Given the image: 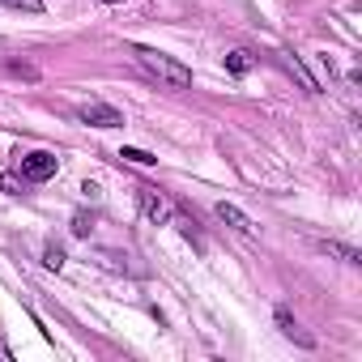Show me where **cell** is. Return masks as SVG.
Here are the masks:
<instances>
[{
	"label": "cell",
	"instance_id": "6da1fadb",
	"mask_svg": "<svg viewBox=\"0 0 362 362\" xmlns=\"http://www.w3.org/2000/svg\"><path fill=\"white\" fill-rule=\"evenodd\" d=\"M136 60L162 81V86H170V90H188L192 86V69H184L179 60H170L166 52H153V47H136Z\"/></svg>",
	"mask_w": 362,
	"mask_h": 362
},
{
	"label": "cell",
	"instance_id": "7a4b0ae2",
	"mask_svg": "<svg viewBox=\"0 0 362 362\" xmlns=\"http://www.w3.org/2000/svg\"><path fill=\"white\" fill-rule=\"evenodd\" d=\"M22 179H30V184H43V179H52L56 170H60V158L56 153H47V149H30V153H22Z\"/></svg>",
	"mask_w": 362,
	"mask_h": 362
},
{
	"label": "cell",
	"instance_id": "3957f363",
	"mask_svg": "<svg viewBox=\"0 0 362 362\" xmlns=\"http://www.w3.org/2000/svg\"><path fill=\"white\" fill-rule=\"evenodd\" d=\"M136 201H141V214H145V222H153V226H166V222H175V205L158 192V188H136Z\"/></svg>",
	"mask_w": 362,
	"mask_h": 362
},
{
	"label": "cell",
	"instance_id": "277c9868",
	"mask_svg": "<svg viewBox=\"0 0 362 362\" xmlns=\"http://www.w3.org/2000/svg\"><path fill=\"white\" fill-rule=\"evenodd\" d=\"M77 119L90 124V128H119L124 124V115L115 107H107V103H81L77 107Z\"/></svg>",
	"mask_w": 362,
	"mask_h": 362
},
{
	"label": "cell",
	"instance_id": "5b68a950",
	"mask_svg": "<svg viewBox=\"0 0 362 362\" xmlns=\"http://www.w3.org/2000/svg\"><path fill=\"white\" fill-rule=\"evenodd\" d=\"M218 218H222L226 226H235L239 235H252V230H256V226H252V218H247L239 205H226V201H222V205H218Z\"/></svg>",
	"mask_w": 362,
	"mask_h": 362
},
{
	"label": "cell",
	"instance_id": "8992f818",
	"mask_svg": "<svg viewBox=\"0 0 362 362\" xmlns=\"http://www.w3.org/2000/svg\"><path fill=\"white\" fill-rule=\"evenodd\" d=\"M277 324H281V332H286V337H298V341H303V345H311V341H307V337H303V332H298V324H294V315H290V311H286V307H277Z\"/></svg>",
	"mask_w": 362,
	"mask_h": 362
},
{
	"label": "cell",
	"instance_id": "52a82bcc",
	"mask_svg": "<svg viewBox=\"0 0 362 362\" xmlns=\"http://www.w3.org/2000/svg\"><path fill=\"white\" fill-rule=\"evenodd\" d=\"M226 69H230L235 77H243V73L252 69V60H247V52H230V56H226Z\"/></svg>",
	"mask_w": 362,
	"mask_h": 362
},
{
	"label": "cell",
	"instance_id": "ba28073f",
	"mask_svg": "<svg viewBox=\"0 0 362 362\" xmlns=\"http://www.w3.org/2000/svg\"><path fill=\"white\" fill-rule=\"evenodd\" d=\"M119 158H128V162H141V166H153V162H158L153 153H145V149H128V145L119 149Z\"/></svg>",
	"mask_w": 362,
	"mask_h": 362
},
{
	"label": "cell",
	"instance_id": "9c48e42d",
	"mask_svg": "<svg viewBox=\"0 0 362 362\" xmlns=\"http://www.w3.org/2000/svg\"><path fill=\"white\" fill-rule=\"evenodd\" d=\"M43 264H47V269H60V264H64V247L47 243V247H43Z\"/></svg>",
	"mask_w": 362,
	"mask_h": 362
},
{
	"label": "cell",
	"instance_id": "30bf717a",
	"mask_svg": "<svg viewBox=\"0 0 362 362\" xmlns=\"http://www.w3.org/2000/svg\"><path fill=\"white\" fill-rule=\"evenodd\" d=\"M9 9H22V13H43V0H0Z\"/></svg>",
	"mask_w": 362,
	"mask_h": 362
},
{
	"label": "cell",
	"instance_id": "8fae6325",
	"mask_svg": "<svg viewBox=\"0 0 362 362\" xmlns=\"http://www.w3.org/2000/svg\"><path fill=\"white\" fill-rule=\"evenodd\" d=\"M324 252H332V256H341V260L358 264V252H354V247H345V243H324Z\"/></svg>",
	"mask_w": 362,
	"mask_h": 362
},
{
	"label": "cell",
	"instance_id": "7c38bea8",
	"mask_svg": "<svg viewBox=\"0 0 362 362\" xmlns=\"http://www.w3.org/2000/svg\"><path fill=\"white\" fill-rule=\"evenodd\" d=\"M0 188H5V192H22V179L18 175H0Z\"/></svg>",
	"mask_w": 362,
	"mask_h": 362
},
{
	"label": "cell",
	"instance_id": "4fadbf2b",
	"mask_svg": "<svg viewBox=\"0 0 362 362\" xmlns=\"http://www.w3.org/2000/svg\"><path fill=\"white\" fill-rule=\"evenodd\" d=\"M73 230H77V235H90V218H86V214H81V218H77V222H73Z\"/></svg>",
	"mask_w": 362,
	"mask_h": 362
}]
</instances>
